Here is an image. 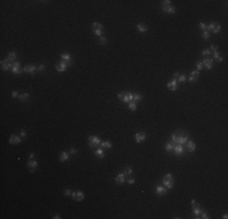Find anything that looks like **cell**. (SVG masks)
<instances>
[{"mask_svg":"<svg viewBox=\"0 0 228 219\" xmlns=\"http://www.w3.org/2000/svg\"><path fill=\"white\" fill-rule=\"evenodd\" d=\"M174 183H175V180H174V175L171 173L166 174L164 177V179H163V185H164L166 189H172V187H174Z\"/></svg>","mask_w":228,"mask_h":219,"instance_id":"obj_1","label":"cell"},{"mask_svg":"<svg viewBox=\"0 0 228 219\" xmlns=\"http://www.w3.org/2000/svg\"><path fill=\"white\" fill-rule=\"evenodd\" d=\"M101 139L98 136H96V135H91L89 138V146L91 148H97L98 146H101Z\"/></svg>","mask_w":228,"mask_h":219,"instance_id":"obj_2","label":"cell"},{"mask_svg":"<svg viewBox=\"0 0 228 219\" xmlns=\"http://www.w3.org/2000/svg\"><path fill=\"white\" fill-rule=\"evenodd\" d=\"M177 138H176V144H180V145H184L188 140V135L186 133H182L181 130H178L177 133Z\"/></svg>","mask_w":228,"mask_h":219,"instance_id":"obj_3","label":"cell"},{"mask_svg":"<svg viewBox=\"0 0 228 219\" xmlns=\"http://www.w3.org/2000/svg\"><path fill=\"white\" fill-rule=\"evenodd\" d=\"M92 30H93V33L97 37H102V30H103V26L98 22H93L92 23Z\"/></svg>","mask_w":228,"mask_h":219,"instance_id":"obj_4","label":"cell"},{"mask_svg":"<svg viewBox=\"0 0 228 219\" xmlns=\"http://www.w3.org/2000/svg\"><path fill=\"white\" fill-rule=\"evenodd\" d=\"M184 151H186L184 146H183V145H180V144H175L174 150H172V152H174L176 156H182V155H184Z\"/></svg>","mask_w":228,"mask_h":219,"instance_id":"obj_5","label":"cell"},{"mask_svg":"<svg viewBox=\"0 0 228 219\" xmlns=\"http://www.w3.org/2000/svg\"><path fill=\"white\" fill-rule=\"evenodd\" d=\"M21 64H20V61H15L13 64H12V68H11V71H12V73L13 74H17V76H20L22 72H24L23 70H21Z\"/></svg>","mask_w":228,"mask_h":219,"instance_id":"obj_6","label":"cell"},{"mask_svg":"<svg viewBox=\"0 0 228 219\" xmlns=\"http://www.w3.org/2000/svg\"><path fill=\"white\" fill-rule=\"evenodd\" d=\"M155 192H156L158 196H165L166 192H168V189L164 185H156L155 186Z\"/></svg>","mask_w":228,"mask_h":219,"instance_id":"obj_7","label":"cell"},{"mask_svg":"<svg viewBox=\"0 0 228 219\" xmlns=\"http://www.w3.org/2000/svg\"><path fill=\"white\" fill-rule=\"evenodd\" d=\"M161 10L164 11V12H166V14H170V15H174L175 11H176L175 6H172V5H166V4H163V5H161Z\"/></svg>","mask_w":228,"mask_h":219,"instance_id":"obj_8","label":"cell"},{"mask_svg":"<svg viewBox=\"0 0 228 219\" xmlns=\"http://www.w3.org/2000/svg\"><path fill=\"white\" fill-rule=\"evenodd\" d=\"M183 146H184V148H186L188 152H194V151H195V147H197V146H195V142L192 141V140H187V142H186Z\"/></svg>","mask_w":228,"mask_h":219,"instance_id":"obj_9","label":"cell"},{"mask_svg":"<svg viewBox=\"0 0 228 219\" xmlns=\"http://www.w3.org/2000/svg\"><path fill=\"white\" fill-rule=\"evenodd\" d=\"M85 197V194L83 191H75V192H72V198L74 201H83Z\"/></svg>","mask_w":228,"mask_h":219,"instance_id":"obj_10","label":"cell"},{"mask_svg":"<svg viewBox=\"0 0 228 219\" xmlns=\"http://www.w3.org/2000/svg\"><path fill=\"white\" fill-rule=\"evenodd\" d=\"M61 58H62V61L66 62V64H67L68 66H72V65H73V61H72V58H71V55H69V54H67V52H63V54L61 55Z\"/></svg>","mask_w":228,"mask_h":219,"instance_id":"obj_11","label":"cell"},{"mask_svg":"<svg viewBox=\"0 0 228 219\" xmlns=\"http://www.w3.org/2000/svg\"><path fill=\"white\" fill-rule=\"evenodd\" d=\"M27 167L30 168V172H35L38 169V162L34 161V160H29L28 163H27Z\"/></svg>","mask_w":228,"mask_h":219,"instance_id":"obj_12","label":"cell"},{"mask_svg":"<svg viewBox=\"0 0 228 219\" xmlns=\"http://www.w3.org/2000/svg\"><path fill=\"white\" fill-rule=\"evenodd\" d=\"M12 64H13V62H10L7 58H6V60H3V61H1V68H3L4 71H7V70L12 68Z\"/></svg>","mask_w":228,"mask_h":219,"instance_id":"obj_13","label":"cell"},{"mask_svg":"<svg viewBox=\"0 0 228 219\" xmlns=\"http://www.w3.org/2000/svg\"><path fill=\"white\" fill-rule=\"evenodd\" d=\"M203 66L206 68V70H211L214 67V60L212 58H205L203 61Z\"/></svg>","mask_w":228,"mask_h":219,"instance_id":"obj_14","label":"cell"},{"mask_svg":"<svg viewBox=\"0 0 228 219\" xmlns=\"http://www.w3.org/2000/svg\"><path fill=\"white\" fill-rule=\"evenodd\" d=\"M67 67H68V65L66 64L64 61H61L59 64H57L56 65V71H58V72H64L67 70Z\"/></svg>","mask_w":228,"mask_h":219,"instance_id":"obj_15","label":"cell"},{"mask_svg":"<svg viewBox=\"0 0 228 219\" xmlns=\"http://www.w3.org/2000/svg\"><path fill=\"white\" fill-rule=\"evenodd\" d=\"M199 71H192L190 72V77H189V82H192V83H194V82H197L198 80V78H199Z\"/></svg>","mask_w":228,"mask_h":219,"instance_id":"obj_16","label":"cell"},{"mask_svg":"<svg viewBox=\"0 0 228 219\" xmlns=\"http://www.w3.org/2000/svg\"><path fill=\"white\" fill-rule=\"evenodd\" d=\"M131 101H134V94H131V92H126L125 95H124L123 102H125V104H130Z\"/></svg>","mask_w":228,"mask_h":219,"instance_id":"obj_17","label":"cell"},{"mask_svg":"<svg viewBox=\"0 0 228 219\" xmlns=\"http://www.w3.org/2000/svg\"><path fill=\"white\" fill-rule=\"evenodd\" d=\"M23 71L26 72V73H29V74H33L35 71H37V67L34 66V65H28V66H26L24 68H23Z\"/></svg>","mask_w":228,"mask_h":219,"instance_id":"obj_18","label":"cell"},{"mask_svg":"<svg viewBox=\"0 0 228 219\" xmlns=\"http://www.w3.org/2000/svg\"><path fill=\"white\" fill-rule=\"evenodd\" d=\"M168 88L171 90V91H176L177 90V80L176 79H172L171 82L168 83Z\"/></svg>","mask_w":228,"mask_h":219,"instance_id":"obj_19","label":"cell"},{"mask_svg":"<svg viewBox=\"0 0 228 219\" xmlns=\"http://www.w3.org/2000/svg\"><path fill=\"white\" fill-rule=\"evenodd\" d=\"M135 140H136V142H142V141H144V140H146V134H144V133H136Z\"/></svg>","mask_w":228,"mask_h":219,"instance_id":"obj_20","label":"cell"},{"mask_svg":"<svg viewBox=\"0 0 228 219\" xmlns=\"http://www.w3.org/2000/svg\"><path fill=\"white\" fill-rule=\"evenodd\" d=\"M125 181H126V175H125L124 173L117 175V178H115V183H117V184H123V183H125Z\"/></svg>","mask_w":228,"mask_h":219,"instance_id":"obj_21","label":"cell"},{"mask_svg":"<svg viewBox=\"0 0 228 219\" xmlns=\"http://www.w3.org/2000/svg\"><path fill=\"white\" fill-rule=\"evenodd\" d=\"M9 142L10 144H20L21 142V138L17 136V135H11L10 139H9Z\"/></svg>","mask_w":228,"mask_h":219,"instance_id":"obj_22","label":"cell"},{"mask_svg":"<svg viewBox=\"0 0 228 219\" xmlns=\"http://www.w3.org/2000/svg\"><path fill=\"white\" fill-rule=\"evenodd\" d=\"M68 160H69V153H68V152L64 151V152H62V153L59 155V161H61V162H66V161H68Z\"/></svg>","mask_w":228,"mask_h":219,"instance_id":"obj_23","label":"cell"},{"mask_svg":"<svg viewBox=\"0 0 228 219\" xmlns=\"http://www.w3.org/2000/svg\"><path fill=\"white\" fill-rule=\"evenodd\" d=\"M202 212H203L202 206H198V207H194V208H193V214H194L195 218H199V215H200Z\"/></svg>","mask_w":228,"mask_h":219,"instance_id":"obj_24","label":"cell"},{"mask_svg":"<svg viewBox=\"0 0 228 219\" xmlns=\"http://www.w3.org/2000/svg\"><path fill=\"white\" fill-rule=\"evenodd\" d=\"M137 29L140 30L141 33H146L147 30H148V28H147V26H144L143 23H138L137 24Z\"/></svg>","mask_w":228,"mask_h":219,"instance_id":"obj_25","label":"cell"},{"mask_svg":"<svg viewBox=\"0 0 228 219\" xmlns=\"http://www.w3.org/2000/svg\"><path fill=\"white\" fill-rule=\"evenodd\" d=\"M95 155L98 156L100 158H103V157H104V151H103V148H97V150H95Z\"/></svg>","mask_w":228,"mask_h":219,"instance_id":"obj_26","label":"cell"},{"mask_svg":"<svg viewBox=\"0 0 228 219\" xmlns=\"http://www.w3.org/2000/svg\"><path fill=\"white\" fill-rule=\"evenodd\" d=\"M28 99H29V94H28V92H24V94H22V95H20V96H18V100H20V101H22V102L27 101Z\"/></svg>","mask_w":228,"mask_h":219,"instance_id":"obj_27","label":"cell"},{"mask_svg":"<svg viewBox=\"0 0 228 219\" xmlns=\"http://www.w3.org/2000/svg\"><path fill=\"white\" fill-rule=\"evenodd\" d=\"M101 147L102 148H112V142L111 141H103V142H101Z\"/></svg>","mask_w":228,"mask_h":219,"instance_id":"obj_28","label":"cell"},{"mask_svg":"<svg viewBox=\"0 0 228 219\" xmlns=\"http://www.w3.org/2000/svg\"><path fill=\"white\" fill-rule=\"evenodd\" d=\"M7 60H9L10 62H15V61H16V54H15L13 51H11V52L9 54V56H7Z\"/></svg>","mask_w":228,"mask_h":219,"instance_id":"obj_29","label":"cell"},{"mask_svg":"<svg viewBox=\"0 0 228 219\" xmlns=\"http://www.w3.org/2000/svg\"><path fill=\"white\" fill-rule=\"evenodd\" d=\"M214 58H215L217 62H222V61H223V58H222V56H220L218 51H215V52H214Z\"/></svg>","mask_w":228,"mask_h":219,"instance_id":"obj_30","label":"cell"},{"mask_svg":"<svg viewBox=\"0 0 228 219\" xmlns=\"http://www.w3.org/2000/svg\"><path fill=\"white\" fill-rule=\"evenodd\" d=\"M174 146H175V144H172V142H168V144H166V146H165V150H166L168 152H172Z\"/></svg>","mask_w":228,"mask_h":219,"instance_id":"obj_31","label":"cell"},{"mask_svg":"<svg viewBox=\"0 0 228 219\" xmlns=\"http://www.w3.org/2000/svg\"><path fill=\"white\" fill-rule=\"evenodd\" d=\"M220 30H221V26L217 24V23H215V27H214V29H212V33L217 34V33H220Z\"/></svg>","mask_w":228,"mask_h":219,"instance_id":"obj_32","label":"cell"},{"mask_svg":"<svg viewBox=\"0 0 228 219\" xmlns=\"http://www.w3.org/2000/svg\"><path fill=\"white\" fill-rule=\"evenodd\" d=\"M142 95H141V94H134V101L135 102H138V101H141L142 100Z\"/></svg>","mask_w":228,"mask_h":219,"instance_id":"obj_33","label":"cell"},{"mask_svg":"<svg viewBox=\"0 0 228 219\" xmlns=\"http://www.w3.org/2000/svg\"><path fill=\"white\" fill-rule=\"evenodd\" d=\"M124 174H125L126 177L131 175V174H132V169L130 168V167H126V168H124Z\"/></svg>","mask_w":228,"mask_h":219,"instance_id":"obj_34","label":"cell"},{"mask_svg":"<svg viewBox=\"0 0 228 219\" xmlns=\"http://www.w3.org/2000/svg\"><path fill=\"white\" fill-rule=\"evenodd\" d=\"M129 108L131 110V111H135V110L137 108V105H136V102H135V101H131V102L129 104Z\"/></svg>","mask_w":228,"mask_h":219,"instance_id":"obj_35","label":"cell"},{"mask_svg":"<svg viewBox=\"0 0 228 219\" xmlns=\"http://www.w3.org/2000/svg\"><path fill=\"white\" fill-rule=\"evenodd\" d=\"M203 68H204V66H203V62H202V61L197 62V71H202Z\"/></svg>","mask_w":228,"mask_h":219,"instance_id":"obj_36","label":"cell"},{"mask_svg":"<svg viewBox=\"0 0 228 219\" xmlns=\"http://www.w3.org/2000/svg\"><path fill=\"white\" fill-rule=\"evenodd\" d=\"M202 55H203V56H209V55H211V51H210L209 49H204V50L202 51Z\"/></svg>","mask_w":228,"mask_h":219,"instance_id":"obj_37","label":"cell"},{"mask_svg":"<svg viewBox=\"0 0 228 219\" xmlns=\"http://www.w3.org/2000/svg\"><path fill=\"white\" fill-rule=\"evenodd\" d=\"M186 79H187V78H186V76H184V74H180V77L177 78V80H178V82H181V83H184V82H186Z\"/></svg>","mask_w":228,"mask_h":219,"instance_id":"obj_38","label":"cell"},{"mask_svg":"<svg viewBox=\"0 0 228 219\" xmlns=\"http://www.w3.org/2000/svg\"><path fill=\"white\" fill-rule=\"evenodd\" d=\"M209 37H210V32H208V30H204L203 32V39H209Z\"/></svg>","mask_w":228,"mask_h":219,"instance_id":"obj_39","label":"cell"},{"mask_svg":"<svg viewBox=\"0 0 228 219\" xmlns=\"http://www.w3.org/2000/svg\"><path fill=\"white\" fill-rule=\"evenodd\" d=\"M98 40H100V44H101V45H106V44H107V39H106L104 37H100Z\"/></svg>","mask_w":228,"mask_h":219,"instance_id":"obj_40","label":"cell"},{"mask_svg":"<svg viewBox=\"0 0 228 219\" xmlns=\"http://www.w3.org/2000/svg\"><path fill=\"white\" fill-rule=\"evenodd\" d=\"M190 205H192V208H194V207H198V206H200L197 201H195V200H192L190 201Z\"/></svg>","mask_w":228,"mask_h":219,"instance_id":"obj_41","label":"cell"},{"mask_svg":"<svg viewBox=\"0 0 228 219\" xmlns=\"http://www.w3.org/2000/svg\"><path fill=\"white\" fill-rule=\"evenodd\" d=\"M199 218H203V219H209V215H208V213L202 212V213H200V215H199Z\"/></svg>","mask_w":228,"mask_h":219,"instance_id":"obj_42","label":"cell"},{"mask_svg":"<svg viewBox=\"0 0 228 219\" xmlns=\"http://www.w3.org/2000/svg\"><path fill=\"white\" fill-rule=\"evenodd\" d=\"M63 194H64V196H72V191L69 189H66L63 191Z\"/></svg>","mask_w":228,"mask_h":219,"instance_id":"obj_43","label":"cell"},{"mask_svg":"<svg viewBox=\"0 0 228 219\" xmlns=\"http://www.w3.org/2000/svg\"><path fill=\"white\" fill-rule=\"evenodd\" d=\"M210 51H212V52H215V51H217V45H215V44H212L211 46H210V49H209Z\"/></svg>","mask_w":228,"mask_h":219,"instance_id":"obj_44","label":"cell"},{"mask_svg":"<svg viewBox=\"0 0 228 219\" xmlns=\"http://www.w3.org/2000/svg\"><path fill=\"white\" fill-rule=\"evenodd\" d=\"M199 28L203 30V32H204V30H206V26H205L203 22H200V23H199Z\"/></svg>","mask_w":228,"mask_h":219,"instance_id":"obj_45","label":"cell"},{"mask_svg":"<svg viewBox=\"0 0 228 219\" xmlns=\"http://www.w3.org/2000/svg\"><path fill=\"white\" fill-rule=\"evenodd\" d=\"M44 70H45V66H44V65H40V66L37 67V71H38V72H43Z\"/></svg>","mask_w":228,"mask_h":219,"instance_id":"obj_46","label":"cell"},{"mask_svg":"<svg viewBox=\"0 0 228 219\" xmlns=\"http://www.w3.org/2000/svg\"><path fill=\"white\" fill-rule=\"evenodd\" d=\"M69 153H71V155H75V153H78V150L74 148V147H72V148L69 150Z\"/></svg>","mask_w":228,"mask_h":219,"instance_id":"obj_47","label":"cell"},{"mask_svg":"<svg viewBox=\"0 0 228 219\" xmlns=\"http://www.w3.org/2000/svg\"><path fill=\"white\" fill-rule=\"evenodd\" d=\"M11 95H12V98H18V96H20V95H18V92H17L16 90H13V91H12Z\"/></svg>","mask_w":228,"mask_h":219,"instance_id":"obj_48","label":"cell"},{"mask_svg":"<svg viewBox=\"0 0 228 219\" xmlns=\"http://www.w3.org/2000/svg\"><path fill=\"white\" fill-rule=\"evenodd\" d=\"M124 95H125L124 92H119V94H118V98H119V99L123 101V99H124Z\"/></svg>","mask_w":228,"mask_h":219,"instance_id":"obj_49","label":"cell"},{"mask_svg":"<svg viewBox=\"0 0 228 219\" xmlns=\"http://www.w3.org/2000/svg\"><path fill=\"white\" fill-rule=\"evenodd\" d=\"M135 181H136V180H135L134 178H130V179L127 180V183H129V184H135Z\"/></svg>","mask_w":228,"mask_h":219,"instance_id":"obj_50","label":"cell"},{"mask_svg":"<svg viewBox=\"0 0 228 219\" xmlns=\"http://www.w3.org/2000/svg\"><path fill=\"white\" fill-rule=\"evenodd\" d=\"M178 77H180V73H178V72H176V73L174 74V79H176V80H177V78H178Z\"/></svg>","mask_w":228,"mask_h":219,"instance_id":"obj_51","label":"cell"},{"mask_svg":"<svg viewBox=\"0 0 228 219\" xmlns=\"http://www.w3.org/2000/svg\"><path fill=\"white\" fill-rule=\"evenodd\" d=\"M163 4H166V5H171V1H170V0H165V1H163Z\"/></svg>","mask_w":228,"mask_h":219,"instance_id":"obj_52","label":"cell"},{"mask_svg":"<svg viewBox=\"0 0 228 219\" xmlns=\"http://www.w3.org/2000/svg\"><path fill=\"white\" fill-rule=\"evenodd\" d=\"M26 135H27V134H26V132H24V130L22 129V130H21V136H22V138H24Z\"/></svg>","mask_w":228,"mask_h":219,"instance_id":"obj_53","label":"cell"},{"mask_svg":"<svg viewBox=\"0 0 228 219\" xmlns=\"http://www.w3.org/2000/svg\"><path fill=\"white\" fill-rule=\"evenodd\" d=\"M34 157V153H29V160H33Z\"/></svg>","mask_w":228,"mask_h":219,"instance_id":"obj_54","label":"cell"},{"mask_svg":"<svg viewBox=\"0 0 228 219\" xmlns=\"http://www.w3.org/2000/svg\"><path fill=\"white\" fill-rule=\"evenodd\" d=\"M59 218H61V217H59L58 214H55V215H53V219H59Z\"/></svg>","mask_w":228,"mask_h":219,"instance_id":"obj_55","label":"cell"},{"mask_svg":"<svg viewBox=\"0 0 228 219\" xmlns=\"http://www.w3.org/2000/svg\"><path fill=\"white\" fill-rule=\"evenodd\" d=\"M222 218H223V219H227V218H228V215H227V214H226V213H224V214H223V215H222Z\"/></svg>","mask_w":228,"mask_h":219,"instance_id":"obj_56","label":"cell"}]
</instances>
